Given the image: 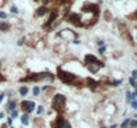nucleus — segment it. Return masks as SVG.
I'll return each instance as SVG.
<instances>
[{
    "label": "nucleus",
    "instance_id": "f257e3e1",
    "mask_svg": "<svg viewBox=\"0 0 137 128\" xmlns=\"http://www.w3.org/2000/svg\"><path fill=\"white\" fill-rule=\"evenodd\" d=\"M55 80V75L51 72H39V73H31L28 76L23 78L20 81H53Z\"/></svg>",
    "mask_w": 137,
    "mask_h": 128
},
{
    "label": "nucleus",
    "instance_id": "f03ea898",
    "mask_svg": "<svg viewBox=\"0 0 137 128\" xmlns=\"http://www.w3.org/2000/svg\"><path fill=\"white\" fill-rule=\"evenodd\" d=\"M67 108V97L63 94H56L52 99V109L57 113H64Z\"/></svg>",
    "mask_w": 137,
    "mask_h": 128
},
{
    "label": "nucleus",
    "instance_id": "7ed1b4c3",
    "mask_svg": "<svg viewBox=\"0 0 137 128\" xmlns=\"http://www.w3.org/2000/svg\"><path fill=\"white\" fill-rule=\"evenodd\" d=\"M57 79L61 80L64 84H72V85H73V83H75V81L79 79V78H77L76 75L64 71V69H61L60 67H59V68H57Z\"/></svg>",
    "mask_w": 137,
    "mask_h": 128
},
{
    "label": "nucleus",
    "instance_id": "20e7f679",
    "mask_svg": "<svg viewBox=\"0 0 137 128\" xmlns=\"http://www.w3.org/2000/svg\"><path fill=\"white\" fill-rule=\"evenodd\" d=\"M51 127L52 128H72L71 123L63 116V113H59L56 116V119L51 123Z\"/></svg>",
    "mask_w": 137,
    "mask_h": 128
},
{
    "label": "nucleus",
    "instance_id": "39448f33",
    "mask_svg": "<svg viewBox=\"0 0 137 128\" xmlns=\"http://www.w3.org/2000/svg\"><path fill=\"white\" fill-rule=\"evenodd\" d=\"M81 11L84 14H92L94 16V19H97L99 15H100V7L97 4H93V3H85L83 5Z\"/></svg>",
    "mask_w": 137,
    "mask_h": 128
},
{
    "label": "nucleus",
    "instance_id": "423d86ee",
    "mask_svg": "<svg viewBox=\"0 0 137 128\" xmlns=\"http://www.w3.org/2000/svg\"><path fill=\"white\" fill-rule=\"evenodd\" d=\"M20 107H21L23 111H24V113H31V112L35 111L36 104H35L33 101H29V100H23L20 103Z\"/></svg>",
    "mask_w": 137,
    "mask_h": 128
},
{
    "label": "nucleus",
    "instance_id": "0eeeda50",
    "mask_svg": "<svg viewBox=\"0 0 137 128\" xmlns=\"http://www.w3.org/2000/svg\"><path fill=\"white\" fill-rule=\"evenodd\" d=\"M57 17H59V12H57V9H52L51 11V14H49V17H48V20H47V23L44 24V28H49L53 23H55L57 20Z\"/></svg>",
    "mask_w": 137,
    "mask_h": 128
},
{
    "label": "nucleus",
    "instance_id": "6e6552de",
    "mask_svg": "<svg viewBox=\"0 0 137 128\" xmlns=\"http://www.w3.org/2000/svg\"><path fill=\"white\" fill-rule=\"evenodd\" d=\"M67 20L69 23H72V24H75L76 27H83V23H80L81 21L80 15H77V14H69L68 17H67Z\"/></svg>",
    "mask_w": 137,
    "mask_h": 128
},
{
    "label": "nucleus",
    "instance_id": "1a4fd4ad",
    "mask_svg": "<svg viewBox=\"0 0 137 128\" xmlns=\"http://www.w3.org/2000/svg\"><path fill=\"white\" fill-rule=\"evenodd\" d=\"M85 67L88 68V71L91 73H97L100 71V68H103L104 66L103 64H97V63H92V64H87Z\"/></svg>",
    "mask_w": 137,
    "mask_h": 128
},
{
    "label": "nucleus",
    "instance_id": "9d476101",
    "mask_svg": "<svg viewBox=\"0 0 137 128\" xmlns=\"http://www.w3.org/2000/svg\"><path fill=\"white\" fill-rule=\"evenodd\" d=\"M92 63H97V64H103V66H104V63L100 61L96 56H93V55H87L85 59H84V66H87V64H92Z\"/></svg>",
    "mask_w": 137,
    "mask_h": 128
},
{
    "label": "nucleus",
    "instance_id": "9b49d317",
    "mask_svg": "<svg viewBox=\"0 0 137 128\" xmlns=\"http://www.w3.org/2000/svg\"><path fill=\"white\" fill-rule=\"evenodd\" d=\"M85 85L88 87V88H91L92 91H94V89H97L99 83H97L96 80H93L92 78H87V79H85Z\"/></svg>",
    "mask_w": 137,
    "mask_h": 128
},
{
    "label": "nucleus",
    "instance_id": "f8f14e48",
    "mask_svg": "<svg viewBox=\"0 0 137 128\" xmlns=\"http://www.w3.org/2000/svg\"><path fill=\"white\" fill-rule=\"evenodd\" d=\"M47 12H48V8H47V5H41V7H39L36 9V16H44Z\"/></svg>",
    "mask_w": 137,
    "mask_h": 128
},
{
    "label": "nucleus",
    "instance_id": "ddd939ff",
    "mask_svg": "<svg viewBox=\"0 0 137 128\" xmlns=\"http://www.w3.org/2000/svg\"><path fill=\"white\" fill-rule=\"evenodd\" d=\"M16 106H17V103L15 100H9L8 104H7V109H8V112H12L16 109Z\"/></svg>",
    "mask_w": 137,
    "mask_h": 128
},
{
    "label": "nucleus",
    "instance_id": "4468645a",
    "mask_svg": "<svg viewBox=\"0 0 137 128\" xmlns=\"http://www.w3.org/2000/svg\"><path fill=\"white\" fill-rule=\"evenodd\" d=\"M21 124L23 125H28L29 124V113H24L21 116Z\"/></svg>",
    "mask_w": 137,
    "mask_h": 128
},
{
    "label": "nucleus",
    "instance_id": "2eb2a0df",
    "mask_svg": "<svg viewBox=\"0 0 137 128\" xmlns=\"http://www.w3.org/2000/svg\"><path fill=\"white\" fill-rule=\"evenodd\" d=\"M19 94H20L21 96H25V95L28 94V87H27V85H21L20 88H19Z\"/></svg>",
    "mask_w": 137,
    "mask_h": 128
},
{
    "label": "nucleus",
    "instance_id": "dca6fc26",
    "mask_svg": "<svg viewBox=\"0 0 137 128\" xmlns=\"http://www.w3.org/2000/svg\"><path fill=\"white\" fill-rule=\"evenodd\" d=\"M9 28H11V25L8 24V23H5V21L0 23V31H8Z\"/></svg>",
    "mask_w": 137,
    "mask_h": 128
},
{
    "label": "nucleus",
    "instance_id": "f3484780",
    "mask_svg": "<svg viewBox=\"0 0 137 128\" xmlns=\"http://www.w3.org/2000/svg\"><path fill=\"white\" fill-rule=\"evenodd\" d=\"M40 91H41V89H40V87H37V85H36V87H33V89H32L33 96H39V95H40Z\"/></svg>",
    "mask_w": 137,
    "mask_h": 128
},
{
    "label": "nucleus",
    "instance_id": "a211bd4d",
    "mask_svg": "<svg viewBox=\"0 0 137 128\" xmlns=\"http://www.w3.org/2000/svg\"><path fill=\"white\" fill-rule=\"evenodd\" d=\"M122 83V80H115V81H111V83H108L109 85H112V87H117V85H120Z\"/></svg>",
    "mask_w": 137,
    "mask_h": 128
},
{
    "label": "nucleus",
    "instance_id": "6ab92c4d",
    "mask_svg": "<svg viewBox=\"0 0 137 128\" xmlns=\"http://www.w3.org/2000/svg\"><path fill=\"white\" fill-rule=\"evenodd\" d=\"M36 113H37L39 116L43 115V113H44V107H43V106H39V107L36 108Z\"/></svg>",
    "mask_w": 137,
    "mask_h": 128
},
{
    "label": "nucleus",
    "instance_id": "aec40b11",
    "mask_svg": "<svg viewBox=\"0 0 137 128\" xmlns=\"http://www.w3.org/2000/svg\"><path fill=\"white\" fill-rule=\"evenodd\" d=\"M129 128H137V120L136 119L129 121Z\"/></svg>",
    "mask_w": 137,
    "mask_h": 128
},
{
    "label": "nucleus",
    "instance_id": "412c9836",
    "mask_svg": "<svg viewBox=\"0 0 137 128\" xmlns=\"http://www.w3.org/2000/svg\"><path fill=\"white\" fill-rule=\"evenodd\" d=\"M129 121H130V119H125L122 123H121V128H125V127H128L129 125Z\"/></svg>",
    "mask_w": 137,
    "mask_h": 128
},
{
    "label": "nucleus",
    "instance_id": "4be33fe9",
    "mask_svg": "<svg viewBox=\"0 0 137 128\" xmlns=\"http://www.w3.org/2000/svg\"><path fill=\"white\" fill-rule=\"evenodd\" d=\"M17 116H19V112H17L16 109H15V111H12V112H11V118H12V119H16Z\"/></svg>",
    "mask_w": 137,
    "mask_h": 128
},
{
    "label": "nucleus",
    "instance_id": "5701e85b",
    "mask_svg": "<svg viewBox=\"0 0 137 128\" xmlns=\"http://www.w3.org/2000/svg\"><path fill=\"white\" fill-rule=\"evenodd\" d=\"M11 12L15 14V15H17V14H19V9H17V8L15 7V5H12V7H11Z\"/></svg>",
    "mask_w": 137,
    "mask_h": 128
},
{
    "label": "nucleus",
    "instance_id": "b1692460",
    "mask_svg": "<svg viewBox=\"0 0 137 128\" xmlns=\"http://www.w3.org/2000/svg\"><path fill=\"white\" fill-rule=\"evenodd\" d=\"M127 101L128 103L132 101V92H127Z\"/></svg>",
    "mask_w": 137,
    "mask_h": 128
},
{
    "label": "nucleus",
    "instance_id": "393cba45",
    "mask_svg": "<svg viewBox=\"0 0 137 128\" xmlns=\"http://www.w3.org/2000/svg\"><path fill=\"white\" fill-rule=\"evenodd\" d=\"M130 106H132L133 109H137V100H132L130 101Z\"/></svg>",
    "mask_w": 137,
    "mask_h": 128
},
{
    "label": "nucleus",
    "instance_id": "a878e982",
    "mask_svg": "<svg viewBox=\"0 0 137 128\" xmlns=\"http://www.w3.org/2000/svg\"><path fill=\"white\" fill-rule=\"evenodd\" d=\"M129 84L132 85V87H136V80H134L133 78H130V79H129Z\"/></svg>",
    "mask_w": 137,
    "mask_h": 128
},
{
    "label": "nucleus",
    "instance_id": "bb28decb",
    "mask_svg": "<svg viewBox=\"0 0 137 128\" xmlns=\"http://www.w3.org/2000/svg\"><path fill=\"white\" fill-rule=\"evenodd\" d=\"M12 121H13V119L12 118H11V116H9V118H7V125H12Z\"/></svg>",
    "mask_w": 137,
    "mask_h": 128
},
{
    "label": "nucleus",
    "instance_id": "cd10ccee",
    "mask_svg": "<svg viewBox=\"0 0 137 128\" xmlns=\"http://www.w3.org/2000/svg\"><path fill=\"white\" fill-rule=\"evenodd\" d=\"M0 19H7V14L3 12V11H0Z\"/></svg>",
    "mask_w": 137,
    "mask_h": 128
},
{
    "label": "nucleus",
    "instance_id": "c85d7f7f",
    "mask_svg": "<svg viewBox=\"0 0 137 128\" xmlns=\"http://www.w3.org/2000/svg\"><path fill=\"white\" fill-rule=\"evenodd\" d=\"M132 78L134 80H137V69H133V71H132Z\"/></svg>",
    "mask_w": 137,
    "mask_h": 128
},
{
    "label": "nucleus",
    "instance_id": "c756f323",
    "mask_svg": "<svg viewBox=\"0 0 137 128\" xmlns=\"http://www.w3.org/2000/svg\"><path fill=\"white\" fill-rule=\"evenodd\" d=\"M105 51H106V48H105V45H104V47H100V48H99V52H100L101 55H104V52H105Z\"/></svg>",
    "mask_w": 137,
    "mask_h": 128
},
{
    "label": "nucleus",
    "instance_id": "7c9ffc66",
    "mask_svg": "<svg viewBox=\"0 0 137 128\" xmlns=\"http://www.w3.org/2000/svg\"><path fill=\"white\" fill-rule=\"evenodd\" d=\"M97 45H99V47H104V40H99Z\"/></svg>",
    "mask_w": 137,
    "mask_h": 128
},
{
    "label": "nucleus",
    "instance_id": "2f4dec72",
    "mask_svg": "<svg viewBox=\"0 0 137 128\" xmlns=\"http://www.w3.org/2000/svg\"><path fill=\"white\" fill-rule=\"evenodd\" d=\"M17 44H19V45H23V44H24V39H20L19 42H17Z\"/></svg>",
    "mask_w": 137,
    "mask_h": 128
},
{
    "label": "nucleus",
    "instance_id": "473e14b6",
    "mask_svg": "<svg viewBox=\"0 0 137 128\" xmlns=\"http://www.w3.org/2000/svg\"><path fill=\"white\" fill-rule=\"evenodd\" d=\"M4 96H5V94H0V103L4 100Z\"/></svg>",
    "mask_w": 137,
    "mask_h": 128
},
{
    "label": "nucleus",
    "instance_id": "72a5a7b5",
    "mask_svg": "<svg viewBox=\"0 0 137 128\" xmlns=\"http://www.w3.org/2000/svg\"><path fill=\"white\" fill-rule=\"evenodd\" d=\"M129 17H130V19H133V17H136V19H137V11H136V12H134L133 15H130Z\"/></svg>",
    "mask_w": 137,
    "mask_h": 128
},
{
    "label": "nucleus",
    "instance_id": "f704fd0d",
    "mask_svg": "<svg viewBox=\"0 0 137 128\" xmlns=\"http://www.w3.org/2000/svg\"><path fill=\"white\" fill-rule=\"evenodd\" d=\"M72 43H73V44H80V42H79V40H77V39L72 40Z\"/></svg>",
    "mask_w": 137,
    "mask_h": 128
},
{
    "label": "nucleus",
    "instance_id": "c9c22d12",
    "mask_svg": "<svg viewBox=\"0 0 137 128\" xmlns=\"http://www.w3.org/2000/svg\"><path fill=\"white\" fill-rule=\"evenodd\" d=\"M109 128H117V124H113V125H111Z\"/></svg>",
    "mask_w": 137,
    "mask_h": 128
},
{
    "label": "nucleus",
    "instance_id": "e433bc0d",
    "mask_svg": "<svg viewBox=\"0 0 137 128\" xmlns=\"http://www.w3.org/2000/svg\"><path fill=\"white\" fill-rule=\"evenodd\" d=\"M133 118H134V119H136V120H137V113H136V115H134V116H133Z\"/></svg>",
    "mask_w": 137,
    "mask_h": 128
},
{
    "label": "nucleus",
    "instance_id": "4c0bfd02",
    "mask_svg": "<svg viewBox=\"0 0 137 128\" xmlns=\"http://www.w3.org/2000/svg\"><path fill=\"white\" fill-rule=\"evenodd\" d=\"M63 2H64V0H60V2H59V3H63Z\"/></svg>",
    "mask_w": 137,
    "mask_h": 128
},
{
    "label": "nucleus",
    "instance_id": "58836bf2",
    "mask_svg": "<svg viewBox=\"0 0 137 128\" xmlns=\"http://www.w3.org/2000/svg\"><path fill=\"white\" fill-rule=\"evenodd\" d=\"M134 88H137V83H136V87H134Z\"/></svg>",
    "mask_w": 137,
    "mask_h": 128
},
{
    "label": "nucleus",
    "instance_id": "ea45409f",
    "mask_svg": "<svg viewBox=\"0 0 137 128\" xmlns=\"http://www.w3.org/2000/svg\"><path fill=\"white\" fill-rule=\"evenodd\" d=\"M11 128H15V127H13V125H11Z\"/></svg>",
    "mask_w": 137,
    "mask_h": 128
},
{
    "label": "nucleus",
    "instance_id": "a19ab883",
    "mask_svg": "<svg viewBox=\"0 0 137 128\" xmlns=\"http://www.w3.org/2000/svg\"><path fill=\"white\" fill-rule=\"evenodd\" d=\"M35 2H39V0H35Z\"/></svg>",
    "mask_w": 137,
    "mask_h": 128
},
{
    "label": "nucleus",
    "instance_id": "79ce46f5",
    "mask_svg": "<svg viewBox=\"0 0 137 128\" xmlns=\"http://www.w3.org/2000/svg\"><path fill=\"white\" fill-rule=\"evenodd\" d=\"M125 128H129V127H125Z\"/></svg>",
    "mask_w": 137,
    "mask_h": 128
},
{
    "label": "nucleus",
    "instance_id": "37998d69",
    "mask_svg": "<svg viewBox=\"0 0 137 128\" xmlns=\"http://www.w3.org/2000/svg\"><path fill=\"white\" fill-rule=\"evenodd\" d=\"M101 128H105V127H101Z\"/></svg>",
    "mask_w": 137,
    "mask_h": 128
},
{
    "label": "nucleus",
    "instance_id": "c03bdc74",
    "mask_svg": "<svg viewBox=\"0 0 137 128\" xmlns=\"http://www.w3.org/2000/svg\"><path fill=\"white\" fill-rule=\"evenodd\" d=\"M117 2H118V0H117Z\"/></svg>",
    "mask_w": 137,
    "mask_h": 128
},
{
    "label": "nucleus",
    "instance_id": "a18cd8bd",
    "mask_svg": "<svg viewBox=\"0 0 137 128\" xmlns=\"http://www.w3.org/2000/svg\"><path fill=\"white\" fill-rule=\"evenodd\" d=\"M72 2H73V0H72Z\"/></svg>",
    "mask_w": 137,
    "mask_h": 128
}]
</instances>
